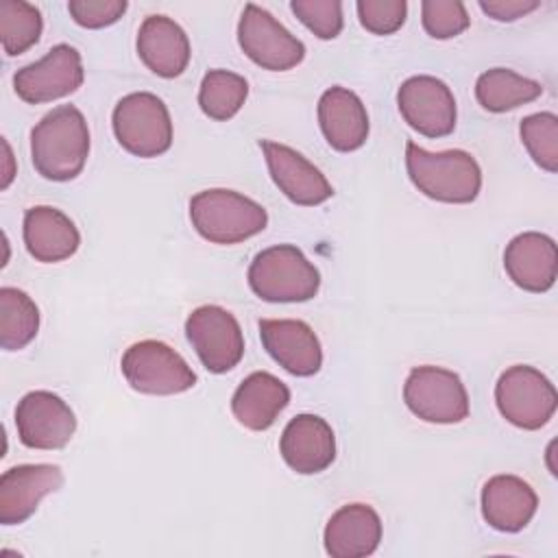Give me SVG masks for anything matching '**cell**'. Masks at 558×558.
Masks as SVG:
<instances>
[{
    "mask_svg": "<svg viewBox=\"0 0 558 558\" xmlns=\"http://www.w3.org/2000/svg\"><path fill=\"white\" fill-rule=\"evenodd\" d=\"M89 157V129L74 105L48 111L31 131V159L48 181L76 179Z\"/></svg>",
    "mask_w": 558,
    "mask_h": 558,
    "instance_id": "1",
    "label": "cell"
},
{
    "mask_svg": "<svg viewBox=\"0 0 558 558\" xmlns=\"http://www.w3.org/2000/svg\"><path fill=\"white\" fill-rule=\"evenodd\" d=\"M405 168L414 187L432 201L464 205L482 190V168L466 150L429 153L414 142L405 144Z\"/></svg>",
    "mask_w": 558,
    "mask_h": 558,
    "instance_id": "2",
    "label": "cell"
},
{
    "mask_svg": "<svg viewBox=\"0 0 558 558\" xmlns=\"http://www.w3.org/2000/svg\"><path fill=\"white\" fill-rule=\"evenodd\" d=\"M190 220L196 233L211 244H240L266 229L268 214L240 192L211 187L190 198Z\"/></svg>",
    "mask_w": 558,
    "mask_h": 558,
    "instance_id": "3",
    "label": "cell"
},
{
    "mask_svg": "<svg viewBox=\"0 0 558 558\" xmlns=\"http://www.w3.org/2000/svg\"><path fill=\"white\" fill-rule=\"evenodd\" d=\"M248 286L268 303H303L318 294L320 272L294 244H275L253 257Z\"/></svg>",
    "mask_w": 558,
    "mask_h": 558,
    "instance_id": "4",
    "label": "cell"
},
{
    "mask_svg": "<svg viewBox=\"0 0 558 558\" xmlns=\"http://www.w3.org/2000/svg\"><path fill=\"white\" fill-rule=\"evenodd\" d=\"M118 144L142 159L159 157L172 146V120L163 100L150 92H133L118 100L111 113Z\"/></svg>",
    "mask_w": 558,
    "mask_h": 558,
    "instance_id": "5",
    "label": "cell"
},
{
    "mask_svg": "<svg viewBox=\"0 0 558 558\" xmlns=\"http://www.w3.org/2000/svg\"><path fill=\"white\" fill-rule=\"evenodd\" d=\"M499 414L514 427L534 432L545 427L558 408L554 384L534 366L514 364L495 384Z\"/></svg>",
    "mask_w": 558,
    "mask_h": 558,
    "instance_id": "6",
    "label": "cell"
},
{
    "mask_svg": "<svg viewBox=\"0 0 558 558\" xmlns=\"http://www.w3.org/2000/svg\"><path fill=\"white\" fill-rule=\"evenodd\" d=\"M408 410L425 423L451 425L469 416V392L458 373L442 366H414L403 384Z\"/></svg>",
    "mask_w": 558,
    "mask_h": 558,
    "instance_id": "7",
    "label": "cell"
},
{
    "mask_svg": "<svg viewBox=\"0 0 558 558\" xmlns=\"http://www.w3.org/2000/svg\"><path fill=\"white\" fill-rule=\"evenodd\" d=\"M120 368L129 386L144 395H179L196 384V373L192 366L166 342L140 340L131 344Z\"/></svg>",
    "mask_w": 558,
    "mask_h": 558,
    "instance_id": "8",
    "label": "cell"
},
{
    "mask_svg": "<svg viewBox=\"0 0 558 558\" xmlns=\"http://www.w3.org/2000/svg\"><path fill=\"white\" fill-rule=\"evenodd\" d=\"M238 44L259 68L286 72L305 59V46L266 9L248 2L238 22Z\"/></svg>",
    "mask_w": 558,
    "mask_h": 558,
    "instance_id": "9",
    "label": "cell"
},
{
    "mask_svg": "<svg viewBox=\"0 0 558 558\" xmlns=\"http://www.w3.org/2000/svg\"><path fill=\"white\" fill-rule=\"evenodd\" d=\"M185 336L209 373L235 368L244 355V336L238 318L220 305H201L185 320Z\"/></svg>",
    "mask_w": 558,
    "mask_h": 558,
    "instance_id": "10",
    "label": "cell"
},
{
    "mask_svg": "<svg viewBox=\"0 0 558 558\" xmlns=\"http://www.w3.org/2000/svg\"><path fill=\"white\" fill-rule=\"evenodd\" d=\"M83 78L81 52L70 44H57L39 61L13 74V89L24 102L41 105L74 94Z\"/></svg>",
    "mask_w": 558,
    "mask_h": 558,
    "instance_id": "11",
    "label": "cell"
},
{
    "mask_svg": "<svg viewBox=\"0 0 558 558\" xmlns=\"http://www.w3.org/2000/svg\"><path fill=\"white\" fill-rule=\"evenodd\" d=\"M15 429L24 447L54 451L72 440L76 416L59 395L50 390H33L17 401Z\"/></svg>",
    "mask_w": 558,
    "mask_h": 558,
    "instance_id": "12",
    "label": "cell"
},
{
    "mask_svg": "<svg viewBox=\"0 0 558 558\" xmlns=\"http://www.w3.org/2000/svg\"><path fill=\"white\" fill-rule=\"evenodd\" d=\"M401 118L425 137H445L456 129V98L449 85L429 74H416L401 83L397 92Z\"/></svg>",
    "mask_w": 558,
    "mask_h": 558,
    "instance_id": "13",
    "label": "cell"
},
{
    "mask_svg": "<svg viewBox=\"0 0 558 558\" xmlns=\"http://www.w3.org/2000/svg\"><path fill=\"white\" fill-rule=\"evenodd\" d=\"M259 148L266 157V166L275 185L292 203L314 207L333 196V187L327 177L294 148L272 140H262Z\"/></svg>",
    "mask_w": 558,
    "mask_h": 558,
    "instance_id": "14",
    "label": "cell"
},
{
    "mask_svg": "<svg viewBox=\"0 0 558 558\" xmlns=\"http://www.w3.org/2000/svg\"><path fill=\"white\" fill-rule=\"evenodd\" d=\"M259 338L268 355L290 375L312 377L323 366V349L314 329L296 318L259 320Z\"/></svg>",
    "mask_w": 558,
    "mask_h": 558,
    "instance_id": "15",
    "label": "cell"
},
{
    "mask_svg": "<svg viewBox=\"0 0 558 558\" xmlns=\"http://www.w3.org/2000/svg\"><path fill=\"white\" fill-rule=\"evenodd\" d=\"M63 471L57 464H17L0 475V523L20 525L39 501L59 490Z\"/></svg>",
    "mask_w": 558,
    "mask_h": 558,
    "instance_id": "16",
    "label": "cell"
},
{
    "mask_svg": "<svg viewBox=\"0 0 558 558\" xmlns=\"http://www.w3.org/2000/svg\"><path fill=\"white\" fill-rule=\"evenodd\" d=\"M279 451L292 471L314 475L336 460V436L325 418L316 414H296L281 432Z\"/></svg>",
    "mask_w": 558,
    "mask_h": 558,
    "instance_id": "17",
    "label": "cell"
},
{
    "mask_svg": "<svg viewBox=\"0 0 558 558\" xmlns=\"http://www.w3.org/2000/svg\"><path fill=\"white\" fill-rule=\"evenodd\" d=\"M504 268L525 292H547L558 275L556 242L538 231L514 235L504 251Z\"/></svg>",
    "mask_w": 558,
    "mask_h": 558,
    "instance_id": "18",
    "label": "cell"
},
{
    "mask_svg": "<svg viewBox=\"0 0 558 558\" xmlns=\"http://www.w3.org/2000/svg\"><path fill=\"white\" fill-rule=\"evenodd\" d=\"M135 48L142 63L161 78L181 76L192 57L185 31L168 15L144 17L137 31Z\"/></svg>",
    "mask_w": 558,
    "mask_h": 558,
    "instance_id": "19",
    "label": "cell"
},
{
    "mask_svg": "<svg viewBox=\"0 0 558 558\" xmlns=\"http://www.w3.org/2000/svg\"><path fill=\"white\" fill-rule=\"evenodd\" d=\"M381 541V519L368 504H347L338 508L323 532L325 551L331 558L371 556Z\"/></svg>",
    "mask_w": 558,
    "mask_h": 558,
    "instance_id": "20",
    "label": "cell"
},
{
    "mask_svg": "<svg viewBox=\"0 0 558 558\" xmlns=\"http://www.w3.org/2000/svg\"><path fill=\"white\" fill-rule=\"evenodd\" d=\"M318 124L333 150L351 153L364 146L368 137V113L360 96L347 87L333 85L318 100Z\"/></svg>",
    "mask_w": 558,
    "mask_h": 558,
    "instance_id": "21",
    "label": "cell"
},
{
    "mask_svg": "<svg viewBox=\"0 0 558 558\" xmlns=\"http://www.w3.org/2000/svg\"><path fill=\"white\" fill-rule=\"evenodd\" d=\"M534 488L510 473L493 475L482 488V517L497 532H521L536 514Z\"/></svg>",
    "mask_w": 558,
    "mask_h": 558,
    "instance_id": "22",
    "label": "cell"
},
{
    "mask_svg": "<svg viewBox=\"0 0 558 558\" xmlns=\"http://www.w3.org/2000/svg\"><path fill=\"white\" fill-rule=\"evenodd\" d=\"M22 235L28 255L41 264L63 262L72 257L81 246V233L76 225L61 209L50 205L26 209Z\"/></svg>",
    "mask_w": 558,
    "mask_h": 558,
    "instance_id": "23",
    "label": "cell"
},
{
    "mask_svg": "<svg viewBox=\"0 0 558 558\" xmlns=\"http://www.w3.org/2000/svg\"><path fill=\"white\" fill-rule=\"evenodd\" d=\"M288 403L290 388L272 373L255 371L235 388L231 397V412L242 427L264 432L277 421Z\"/></svg>",
    "mask_w": 558,
    "mask_h": 558,
    "instance_id": "24",
    "label": "cell"
},
{
    "mask_svg": "<svg viewBox=\"0 0 558 558\" xmlns=\"http://www.w3.org/2000/svg\"><path fill=\"white\" fill-rule=\"evenodd\" d=\"M543 94L538 81L525 78L508 68H490L475 81V98L490 113H504L536 100Z\"/></svg>",
    "mask_w": 558,
    "mask_h": 558,
    "instance_id": "25",
    "label": "cell"
},
{
    "mask_svg": "<svg viewBox=\"0 0 558 558\" xmlns=\"http://www.w3.org/2000/svg\"><path fill=\"white\" fill-rule=\"evenodd\" d=\"M39 331V310L35 301L17 288H0V347L4 351L24 349Z\"/></svg>",
    "mask_w": 558,
    "mask_h": 558,
    "instance_id": "26",
    "label": "cell"
},
{
    "mask_svg": "<svg viewBox=\"0 0 558 558\" xmlns=\"http://www.w3.org/2000/svg\"><path fill=\"white\" fill-rule=\"evenodd\" d=\"M246 96V78L229 70H209L198 87L201 111L218 122L231 120L242 109Z\"/></svg>",
    "mask_w": 558,
    "mask_h": 558,
    "instance_id": "27",
    "label": "cell"
},
{
    "mask_svg": "<svg viewBox=\"0 0 558 558\" xmlns=\"http://www.w3.org/2000/svg\"><path fill=\"white\" fill-rule=\"evenodd\" d=\"M44 31L41 13L35 4L24 0H2L0 2V39L2 50L9 57L24 54L33 48Z\"/></svg>",
    "mask_w": 558,
    "mask_h": 558,
    "instance_id": "28",
    "label": "cell"
},
{
    "mask_svg": "<svg viewBox=\"0 0 558 558\" xmlns=\"http://www.w3.org/2000/svg\"><path fill=\"white\" fill-rule=\"evenodd\" d=\"M519 135L538 168L545 172L558 170V118L551 111L525 116L519 124Z\"/></svg>",
    "mask_w": 558,
    "mask_h": 558,
    "instance_id": "29",
    "label": "cell"
},
{
    "mask_svg": "<svg viewBox=\"0 0 558 558\" xmlns=\"http://www.w3.org/2000/svg\"><path fill=\"white\" fill-rule=\"evenodd\" d=\"M421 22L429 37L451 39L469 28L471 17L466 7L458 0H423Z\"/></svg>",
    "mask_w": 558,
    "mask_h": 558,
    "instance_id": "30",
    "label": "cell"
},
{
    "mask_svg": "<svg viewBox=\"0 0 558 558\" xmlns=\"http://www.w3.org/2000/svg\"><path fill=\"white\" fill-rule=\"evenodd\" d=\"M292 13L318 39H336L342 31V2L338 0H292Z\"/></svg>",
    "mask_w": 558,
    "mask_h": 558,
    "instance_id": "31",
    "label": "cell"
},
{
    "mask_svg": "<svg viewBox=\"0 0 558 558\" xmlns=\"http://www.w3.org/2000/svg\"><path fill=\"white\" fill-rule=\"evenodd\" d=\"M355 9L360 24L373 35L397 33L408 15L405 0H360Z\"/></svg>",
    "mask_w": 558,
    "mask_h": 558,
    "instance_id": "32",
    "label": "cell"
},
{
    "mask_svg": "<svg viewBox=\"0 0 558 558\" xmlns=\"http://www.w3.org/2000/svg\"><path fill=\"white\" fill-rule=\"evenodd\" d=\"M126 0H70L68 11L83 28H105L116 24L124 11Z\"/></svg>",
    "mask_w": 558,
    "mask_h": 558,
    "instance_id": "33",
    "label": "cell"
},
{
    "mask_svg": "<svg viewBox=\"0 0 558 558\" xmlns=\"http://www.w3.org/2000/svg\"><path fill=\"white\" fill-rule=\"evenodd\" d=\"M538 7V0H480V9L497 22H514Z\"/></svg>",
    "mask_w": 558,
    "mask_h": 558,
    "instance_id": "34",
    "label": "cell"
},
{
    "mask_svg": "<svg viewBox=\"0 0 558 558\" xmlns=\"http://www.w3.org/2000/svg\"><path fill=\"white\" fill-rule=\"evenodd\" d=\"M2 146H4V163H7V170H4V179H2V187H9V183H11V179H13V168H11V163H13V157H11V148H9V142L4 140L2 142Z\"/></svg>",
    "mask_w": 558,
    "mask_h": 558,
    "instance_id": "35",
    "label": "cell"
}]
</instances>
